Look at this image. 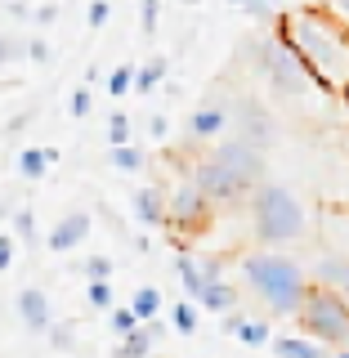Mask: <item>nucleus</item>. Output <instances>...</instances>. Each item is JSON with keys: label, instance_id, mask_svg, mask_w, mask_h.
Wrapping results in <instances>:
<instances>
[{"label": "nucleus", "instance_id": "obj_44", "mask_svg": "<svg viewBox=\"0 0 349 358\" xmlns=\"http://www.w3.org/2000/svg\"><path fill=\"white\" fill-rule=\"evenodd\" d=\"M264 5H273V9H278V0H264Z\"/></svg>", "mask_w": 349, "mask_h": 358}, {"label": "nucleus", "instance_id": "obj_15", "mask_svg": "<svg viewBox=\"0 0 349 358\" xmlns=\"http://www.w3.org/2000/svg\"><path fill=\"white\" fill-rule=\"evenodd\" d=\"M309 278L322 282V287H332V291H341V296L349 300V251H322L318 260H313Z\"/></svg>", "mask_w": 349, "mask_h": 358}, {"label": "nucleus", "instance_id": "obj_35", "mask_svg": "<svg viewBox=\"0 0 349 358\" xmlns=\"http://www.w3.org/2000/svg\"><path fill=\"white\" fill-rule=\"evenodd\" d=\"M14 251H18V233H0V273L14 264Z\"/></svg>", "mask_w": 349, "mask_h": 358}, {"label": "nucleus", "instance_id": "obj_3", "mask_svg": "<svg viewBox=\"0 0 349 358\" xmlns=\"http://www.w3.org/2000/svg\"><path fill=\"white\" fill-rule=\"evenodd\" d=\"M251 233L260 246H291L309 238V206L287 184L264 179L251 193Z\"/></svg>", "mask_w": 349, "mask_h": 358}, {"label": "nucleus", "instance_id": "obj_10", "mask_svg": "<svg viewBox=\"0 0 349 358\" xmlns=\"http://www.w3.org/2000/svg\"><path fill=\"white\" fill-rule=\"evenodd\" d=\"M229 126H233V99L211 94L188 112V139L193 143H215V139H224Z\"/></svg>", "mask_w": 349, "mask_h": 358}, {"label": "nucleus", "instance_id": "obj_1", "mask_svg": "<svg viewBox=\"0 0 349 358\" xmlns=\"http://www.w3.org/2000/svg\"><path fill=\"white\" fill-rule=\"evenodd\" d=\"M273 31L305 59L322 94H336L349 103V27L327 5H300L278 14Z\"/></svg>", "mask_w": 349, "mask_h": 358}, {"label": "nucleus", "instance_id": "obj_12", "mask_svg": "<svg viewBox=\"0 0 349 358\" xmlns=\"http://www.w3.org/2000/svg\"><path fill=\"white\" fill-rule=\"evenodd\" d=\"M90 229H94V220H90V210H67V215L50 229V238H45V246H50L54 255H67V251H76L85 238H90Z\"/></svg>", "mask_w": 349, "mask_h": 358}, {"label": "nucleus", "instance_id": "obj_14", "mask_svg": "<svg viewBox=\"0 0 349 358\" xmlns=\"http://www.w3.org/2000/svg\"><path fill=\"white\" fill-rule=\"evenodd\" d=\"M201 268H206V291H201L197 305L206 309V313H229V309H238V287L224 282L220 264H215V260H201Z\"/></svg>", "mask_w": 349, "mask_h": 358}, {"label": "nucleus", "instance_id": "obj_11", "mask_svg": "<svg viewBox=\"0 0 349 358\" xmlns=\"http://www.w3.org/2000/svg\"><path fill=\"white\" fill-rule=\"evenodd\" d=\"M130 206H134V220H139L143 229H166V224H171V193L157 188V184L134 188Z\"/></svg>", "mask_w": 349, "mask_h": 358}, {"label": "nucleus", "instance_id": "obj_39", "mask_svg": "<svg viewBox=\"0 0 349 358\" xmlns=\"http://www.w3.org/2000/svg\"><path fill=\"white\" fill-rule=\"evenodd\" d=\"M148 134H152V139H166V134H171V121H166V117H152L148 121Z\"/></svg>", "mask_w": 349, "mask_h": 358}, {"label": "nucleus", "instance_id": "obj_31", "mask_svg": "<svg viewBox=\"0 0 349 358\" xmlns=\"http://www.w3.org/2000/svg\"><path fill=\"white\" fill-rule=\"evenodd\" d=\"M14 233H18V242L36 238V215H31V206H18L14 210Z\"/></svg>", "mask_w": 349, "mask_h": 358}, {"label": "nucleus", "instance_id": "obj_43", "mask_svg": "<svg viewBox=\"0 0 349 358\" xmlns=\"http://www.w3.org/2000/svg\"><path fill=\"white\" fill-rule=\"evenodd\" d=\"M184 5H201V0H184Z\"/></svg>", "mask_w": 349, "mask_h": 358}, {"label": "nucleus", "instance_id": "obj_42", "mask_svg": "<svg viewBox=\"0 0 349 358\" xmlns=\"http://www.w3.org/2000/svg\"><path fill=\"white\" fill-rule=\"evenodd\" d=\"M229 5H246V0H229Z\"/></svg>", "mask_w": 349, "mask_h": 358}, {"label": "nucleus", "instance_id": "obj_22", "mask_svg": "<svg viewBox=\"0 0 349 358\" xmlns=\"http://www.w3.org/2000/svg\"><path fill=\"white\" fill-rule=\"evenodd\" d=\"M152 345H157V336H152L148 327H139V331L121 336V341H117V350H112V358H148Z\"/></svg>", "mask_w": 349, "mask_h": 358}, {"label": "nucleus", "instance_id": "obj_26", "mask_svg": "<svg viewBox=\"0 0 349 358\" xmlns=\"http://www.w3.org/2000/svg\"><path fill=\"white\" fill-rule=\"evenodd\" d=\"M134 72H139L134 63H121L117 72H108V90H112V99H126L130 90H134Z\"/></svg>", "mask_w": 349, "mask_h": 358}, {"label": "nucleus", "instance_id": "obj_16", "mask_svg": "<svg viewBox=\"0 0 349 358\" xmlns=\"http://www.w3.org/2000/svg\"><path fill=\"white\" fill-rule=\"evenodd\" d=\"M220 327L229 331V336H238L242 345H251V350H260V345H273V331H269V322L264 318H246V313L238 309H229V313H220Z\"/></svg>", "mask_w": 349, "mask_h": 358}, {"label": "nucleus", "instance_id": "obj_23", "mask_svg": "<svg viewBox=\"0 0 349 358\" xmlns=\"http://www.w3.org/2000/svg\"><path fill=\"white\" fill-rule=\"evenodd\" d=\"M197 300H179V305L171 309V327L179 331V336H193L197 331Z\"/></svg>", "mask_w": 349, "mask_h": 358}, {"label": "nucleus", "instance_id": "obj_37", "mask_svg": "<svg viewBox=\"0 0 349 358\" xmlns=\"http://www.w3.org/2000/svg\"><path fill=\"white\" fill-rule=\"evenodd\" d=\"M85 18H90V27L99 31V27L112 18V5H108V0H90V14H85Z\"/></svg>", "mask_w": 349, "mask_h": 358}, {"label": "nucleus", "instance_id": "obj_24", "mask_svg": "<svg viewBox=\"0 0 349 358\" xmlns=\"http://www.w3.org/2000/svg\"><path fill=\"white\" fill-rule=\"evenodd\" d=\"M130 305H134V313H139L143 322H152L157 313H162V291H157V287H139Z\"/></svg>", "mask_w": 349, "mask_h": 358}, {"label": "nucleus", "instance_id": "obj_33", "mask_svg": "<svg viewBox=\"0 0 349 358\" xmlns=\"http://www.w3.org/2000/svg\"><path fill=\"white\" fill-rule=\"evenodd\" d=\"M67 112H72V117H90V112H94V99H90L85 85L72 90V99H67Z\"/></svg>", "mask_w": 349, "mask_h": 358}, {"label": "nucleus", "instance_id": "obj_34", "mask_svg": "<svg viewBox=\"0 0 349 358\" xmlns=\"http://www.w3.org/2000/svg\"><path fill=\"white\" fill-rule=\"evenodd\" d=\"M45 341H50L54 350H72V327H67V322H54V327L45 331Z\"/></svg>", "mask_w": 349, "mask_h": 358}, {"label": "nucleus", "instance_id": "obj_21", "mask_svg": "<svg viewBox=\"0 0 349 358\" xmlns=\"http://www.w3.org/2000/svg\"><path fill=\"white\" fill-rule=\"evenodd\" d=\"M166 72H171V59H166V54H152V59L134 72V90H139V94H152V90L166 81Z\"/></svg>", "mask_w": 349, "mask_h": 358}, {"label": "nucleus", "instance_id": "obj_17", "mask_svg": "<svg viewBox=\"0 0 349 358\" xmlns=\"http://www.w3.org/2000/svg\"><path fill=\"white\" fill-rule=\"evenodd\" d=\"M273 354L278 358H327V345L300 331V336H278V341H273Z\"/></svg>", "mask_w": 349, "mask_h": 358}, {"label": "nucleus", "instance_id": "obj_30", "mask_svg": "<svg viewBox=\"0 0 349 358\" xmlns=\"http://www.w3.org/2000/svg\"><path fill=\"white\" fill-rule=\"evenodd\" d=\"M81 278H85V282H94V278H112V260H108V255H85V260H81Z\"/></svg>", "mask_w": 349, "mask_h": 358}, {"label": "nucleus", "instance_id": "obj_38", "mask_svg": "<svg viewBox=\"0 0 349 358\" xmlns=\"http://www.w3.org/2000/svg\"><path fill=\"white\" fill-rule=\"evenodd\" d=\"M31 18H36L41 27H50V22L59 18V5H36V9H31Z\"/></svg>", "mask_w": 349, "mask_h": 358}, {"label": "nucleus", "instance_id": "obj_4", "mask_svg": "<svg viewBox=\"0 0 349 358\" xmlns=\"http://www.w3.org/2000/svg\"><path fill=\"white\" fill-rule=\"evenodd\" d=\"M251 54H255V72L269 81V90H273L278 99H305L313 85V72L305 67V59H300L291 45L278 36V31H269V36H260L251 45Z\"/></svg>", "mask_w": 349, "mask_h": 358}, {"label": "nucleus", "instance_id": "obj_13", "mask_svg": "<svg viewBox=\"0 0 349 358\" xmlns=\"http://www.w3.org/2000/svg\"><path fill=\"white\" fill-rule=\"evenodd\" d=\"M18 318H22V327H27L31 336H45L54 327V305H50V296H45L41 287H22L18 291Z\"/></svg>", "mask_w": 349, "mask_h": 358}, {"label": "nucleus", "instance_id": "obj_18", "mask_svg": "<svg viewBox=\"0 0 349 358\" xmlns=\"http://www.w3.org/2000/svg\"><path fill=\"white\" fill-rule=\"evenodd\" d=\"M108 166H112V171H126V175H139L143 166H148V152H143L139 143H112V148H108Z\"/></svg>", "mask_w": 349, "mask_h": 358}, {"label": "nucleus", "instance_id": "obj_40", "mask_svg": "<svg viewBox=\"0 0 349 358\" xmlns=\"http://www.w3.org/2000/svg\"><path fill=\"white\" fill-rule=\"evenodd\" d=\"M322 5H327L332 14H336V18H341L345 27H349V0H322Z\"/></svg>", "mask_w": 349, "mask_h": 358}, {"label": "nucleus", "instance_id": "obj_8", "mask_svg": "<svg viewBox=\"0 0 349 358\" xmlns=\"http://www.w3.org/2000/svg\"><path fill=\"white\" fill-rule=\"evenodd\" d=\"M211 220H215V201H211L193 184V179L184 175L171 188V229H179V233H201V229H211Z\"/></svg>", "mask_w": 349, "mask_h": 358}, {"label": "nucleus", "instance_id": "obj_36", "mask_svg": "<svg viewBox=\"0 0 349 358\" xmlns=\"http://www.w3.org/2000/svg\"><path fill=\"white\" fill-rule=\"evenodd\" d=\"M27 59H31V63H54V50H50V41L31 36V41H27Z\"/></svg>", "mask_w": 349, "mask_h": 358}, {"label": "nucleus", "instance_id": "obj_9", "mask_svg": "<svg viewBox=\"0 0 349 358\" xmlns=\"http://www.w3.org/2000/svg\"><path fill=\"white\" fill-rule=\"evenodd\" d=\"M233 134H242L246 143H255V148L269 152L278 143V121L255 94H238L233 99Z\"/></svg>", "mask_w": 349, "mask_h": 358}, {"label": "nucleus", "instance_id": "obj_41", "mask_svg": "<svg viewBox=\"0 0 349 358\" xmlns=\"http://www.w3.org/2000/svg\"><path fill=\"white\" fill-rule=\"evenodd\" d=\"M332 358H349V350H336V354H332Z\"/></svg>", "mask_w": 349, "mask_h": 358}, {"label": "nucleus", "instance_id": "obj_28", "mask_svg": "<svg viewBox=\"0 0 349 358\" xmlns=\"http://www.w3.org/2000/svg\"><path fill=\"white\" fill-rule=\"evenodd\" d=\"M157 22H162V0H139V27H143V36H157Z\"/></svg>", "mask_w": 349, "mask_h": 358}, {"label": "nucleus", "instance_id": "obj_7", "mask_svg": "<svg viewBox=\"0 0 349 358\" xmlns=\"http://www.w3.org/2000/svg\"><path fill=\"white\" fill-rule=\"evenodd\" d=\"M211 157L215 162H224L238 179H246L251 188H260L264 179H269V157L264 148H255V143H246L242 134H224V139L211 143Z\"/></svg>", "mask_w": 349, "mask_h": 358}, {"label": "nucleus", "instance_id": "obj_27", "mask_svg": "<svg viewBox=\"0 0 349 358\" xmlns=\"http://www.w3.org/2000/svg\"><path fill=\"white\" fill-rule=\"evenodd\" d=\"M139 327H143V318L134 313V305H117V309H112V331H117V341L130 336V331H139Z\"/></svg>", "mask_w": 349, "mask_h": 358}, {"label": "nucleus", "instance_id": "obj_2", "mask_svg": "<svg viewBox=\"0 0 349 358\" xmlns=\"http://www.w3.org/2000/svg\"><path fill=\"white\" fill-rule=\"evenodd\" d=\"M242 282L273 318H296L300 305H305V296H309V287H313V278L300 260L264 246V251L242 255Z\"/></svg>", "mask_w": 349, "mask_h": 358}, {"label": "nucleus", "instance_id": "obj_29", "mask_svg": "<svg viewBox=\"0 0 349 358\" xmlns=\"http://www.w3.org/2000/svg\"><path fill=\"white\" fill-rule=\"evenodd\" d=\"M18 59H27V41L22 36H0V67H9Z\"/></svg>", "mask_w": 349, "mask_h": 358}, {"label": "nucleus", "instance_id": "obj_20", "mask_svg": "<svg viewBox=\"0 0 349 358\" xmlns=\"http://www.w3.org/2000/svg\"><path fill=\"white\" fill-rule=\"evenodd\" d=\"M175 268H179V282H184V296L188 300H201V291H206V268H201V260H193V255H179Z\"/></svg>", "mask_w": 349, "mask_h": 358}, {"label": "nucleus", "instance_id": "obj_25", "mask_svg": "<svg viewBox=\"0 0 349 358\" xmlns=\"http://www.w3.org/2000/svg\"><path fill=\"white\" fill-rule=\"evenodd\" d=\"M85 296L94 309H117V291H112V278H94V282H85Z\"/></svg>", "mask_w": 349, "mask_h": 358}, {"label": "nucleus", "instance_id": "obj_5", "mask_svg": "<svg viewBox=\"0 0 349 358\" xmlns=\"http://www.w3.org/2000/svg\"><path fill=\"white\" fill-rule=\"evenodd\" d=\"M296 327L305 336H313V341H322L327 350H349V300L341 291L313 282L305 305L296 313Z\"/></svg>", "mask_w": 349, "mask_h": 358}, {"label": "nucleus", "instance_id": "obj_19", "mask_svg": "<svg viewBox=\"0 0 349 358\" xmlns=\"http://www.w3.org/2000/svg\"><path fill=\"white\" fill-rule=\"evenodd\" d=\"M59 162V152L54 148H22L18 152V175L22 179H45V171Z\"/></svg>", "mask_w": 349, "mask_h": 358}, {"label": "nucleus", "instance_id": "obj_32", "mask_svg": "<svg viewBox=\"0 0 349 358\" xmlns=\"http://www.w3.org/2000/svg\"><path fill=\"white\" fill-rule=\"evenodd\" d=\"M108 143H130V117L126 112H112L108 117Z\"/></svg>", "mask_w": 349, "mask_h": 358}, {"label": "nucleus", "instance_id": "obj_6", "mask_svg": "<svg viewBox=\"0 0 349 358\" xmlns=\"http://www.w3.org/2000/svg\"><path fill=\"white\" fill-rule=\"evenodd\" d=\"M188 179H193V184H197V188H201V193H206L211 201H215V206H238V201H251V193H255V188L246 184V179H238V175L229 171V166L215 162L211 152L193 162Z\"/></svg>", "mask_w": 349, "mask_h": 358}]
</instances>
